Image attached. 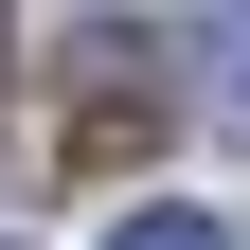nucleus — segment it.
Listing matches in <instances>:
<instances>
[{
  "label": "nucleus",
  "mask_w": 250,
  "mask_h": 250,
  "mask_svg": "<svg viewBox=\"0 0 250 250\" xmlns=\"http://www.w3.org/2000/svg\"><path fill=\"white\" fill-rule=\"evenodd\" d=\"M107 250H232V232H214L197 197H125V214H107Z\"/></svg>",
  "instance_id": "1"
},
{
  "label": "nucleus",
  "mask_w": 250,
  "mask_h": 250,
  "mask_svg": "<svg viewBox=\"0 0 250 250\" xmlns=\"http://www.w3.org/2000/svg\"><path fill=\"white\" fill-rule=\"evenodd\" d=\"M197 54H214V72H197V107H214V125H232V143H250V18H214Z\"/></svg>",
  "instance_id": "2"
}]
</instances>
